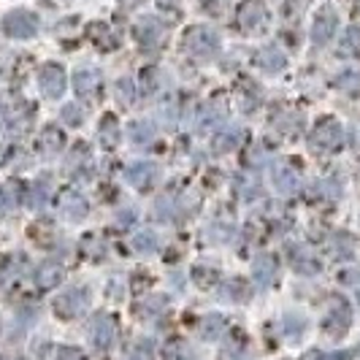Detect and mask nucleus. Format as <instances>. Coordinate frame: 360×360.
Wrapping results in <instances>:
<instances>
[{
    "label": "nucleus",
    "mask_w": 360,
    "mask_h": 360,
    "mask_svg": "<svg viewBox=\"0 0 360 360\" xmlns=\"http://www.w3.org/2000/svg\"><path fill=\"white\" fill-rule=\"evenodd\" d=\"M342 52H360V33L358 30H349V33L344 36Z\"/></svg>",
    "instance_id": "f257e3e1"
}]
</instances>
